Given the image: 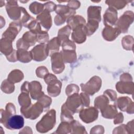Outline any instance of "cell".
<instances>
[{"label": "cell", "mask_w": 134, "mask_h": 134, "mask_svg": "<svg viewBox=\"0 0 134 134\" xmlns=\"http://www.w3.org/2000/svg\"><path fill=\"white\" fill-rule=\"evenodd\" d=\"M55 124V111L53 109L46 114L36 125V129L41 133L47 132L52 129Z\"/></svg>", "instance_id": "1"}, {"label": "cell", "mask_w": 134, "mask_h": 134, "mask_svg": "<svg viewBox=\"0 0 134 134\" xmlns=\"http://www.w3.org/2000/svg\"><path fill=\"white\" fill-rule=\"evenodd\" d=\"M24 125V119L23 116L18 115H13L10 116L6 123L5 127L10 129H19Z\"/></svg>", "instance_id": "2"}, {"label": "cell", "mask_w": 134, "mask_h": 134, "mask_svg": "<svg viewBox=\"0 0 134 134\" xmlns=\"http://www.w3.org/2000/svg\"><path fill=\"white\" fill-rule=\"evenodd\" d=\"M79 116L81 119L83 121L88 116L86 123H90L91 122H93L97 118L98 111L94 107H90L89 108H87L86 109L82 110Z\"/></svg>", "instance_id": "3"}, {"label": "cell", "mask_w": 134, "mask_h": 134, "mask_svg": "<svg viewBox=\"0 0 134 134\" xmlns=\"http://www.w3.org/2000/svg\"><path fill=\"white\" fill-rule=\"evenodd\" d=\"M70 132L71 133H85V128L82 126L77 121H73L71 122V125L70 126Z\"/></svg>", "instance_id": "4"}, {"label": "cell", "mask_w": 134, "mask_h": 134, "mask_svg": "<svg viewBox=\"0 0 134 134\" xmlns=\"http://www.w3.org/2000/svg\"><path fill=\"white\" fill-rule=\"evenodd\" d=\"M70 132V126L68 123L62 121V122L58 127L55 133H68Z\"/></svg>", "instance_id": "5"}]
</instances>
